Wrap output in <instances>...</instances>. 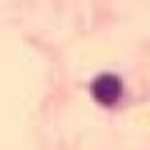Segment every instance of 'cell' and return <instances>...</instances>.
<instances>
[{
  "label": "cell",
  "instance_id": "cell-1",
  "mask_svg": "<svg viewBox=\"0 0 150 150\" xmlns=\"http://www.w3.org/2000/svg\"><path fill=\"white\" fill-rule=\"evenodd\" d=\"M93 90V98H95L100 105H115V103L120 100V95H123V83H120L118 75H110V73H103L98 75L95 80H93L90 85Z\"/></svg>",
  "mask_w": 150,
  "mask_h": 150
}]
</instances>
